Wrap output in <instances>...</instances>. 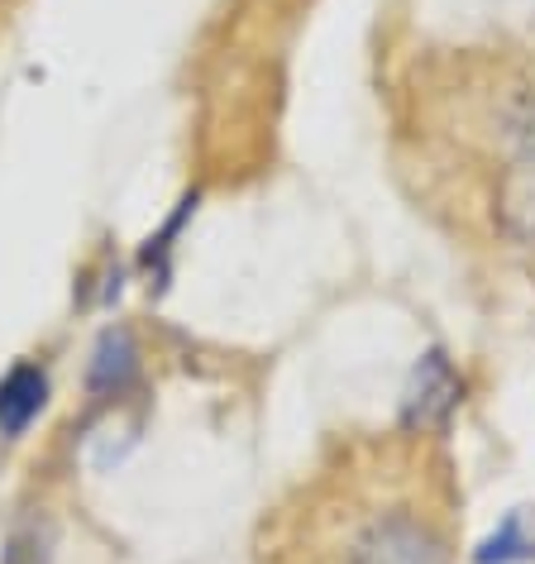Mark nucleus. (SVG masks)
<instances>
[{
    "instance_id": "obj_4",
    "label": "nucleus",
    "mask_w": 535,
    "mask_h": 564,
    "mask_svg": "<svg viewBox=\"0 0 535 564\" xmlns=\"http://www.w3.org/2000/svg\"><path fill=\"white\" fill-rule=\"evenodd\" d=\"M531 555H535V507H521V512H512L488 535L473 560L478 564H516V560H531Z\"/></svg>"
},
{
    "instance_id": "obj_1",
    "label": "nucleus",
    "mask_w": 535,
    "mask_h": 564,
    "mask_svg": "<svg viewBox=\"0 0 535 564\" xmlns=\"http://www.w3.org/2000/svg\"><path fill=\"white\" fill-rule=\"evenodd\" d=\"M263 564H455L445 478L397 445L359 449L277 517Z\"/></svg>"
},
{
    "instance_id": "obj_3",
    "label": "nucleus",
    "mask_w": 535,
    "mask_h": 564,
    "mask_svg": "<svg viewBox=\"0 0 535 564\" xmlns=\"http://www.w3.org/2000/svg\"><path fill=\"white\" fill-rule=\"evenodd\" d=\"M44 402H48V373L39 364H15L0 378V431L24 435L30 421L44 412Z\"/></svg>"
},
{
    "instance_id": "obj_2",
    "label": "nucleus",
    "mask_w": 535,
    "mask_h": 564,
    "mask_svg": "<svg viewBox=\"0 0 535 564\" xmlns=\"http://www.w3.org/2000/svg\"><path fill=\"white\" fill-rule=\"evenodd\" d=\"M459 406V378L449 369L445 355H426L421 369L412 378V392H406V406H402V426L412 435H440L445 421L455 416Z\"/></svg>"
}]
</instances>
